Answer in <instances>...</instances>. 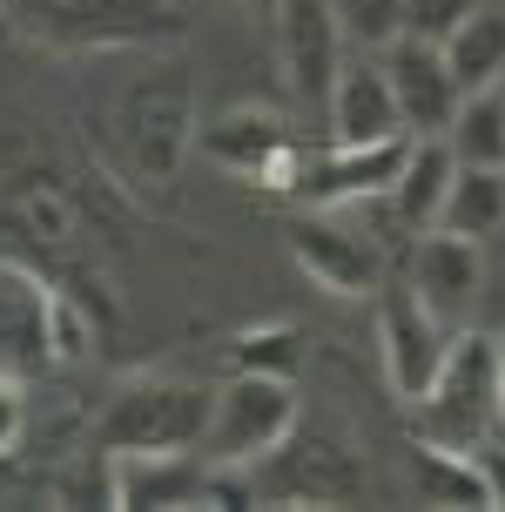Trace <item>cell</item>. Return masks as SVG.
Returning <instances> with one entry per match:
<instances>
[{
	"label": "cell",
	"instance_id": "1",
	"mask_svg": "<svg viewBox=\"0 0 505 512\" xmlns=\"http://www.w3.org/2000/svg\"><path fill=\"white\" fill-rule=\"evenodd\" d=\"M88 142H95L108 182H122L142 203H169L182 162L196 149V81L189 61L162 48H135L122 75H108L81 102Z\"/></svg>",
	"mask_w": 505,
	"mask_h": 512
},
{
	"label": "cell",
	"instance_id": "2",
	"mask_svg": "<svg viewBox=\"0 0 505 512\" xmlns=\"http://www.w3.org/2000/svg\"><path fill=\"white\" fill-rule=\"evenodd\" d=\"M492 432H505L499 411V337L458 331L431 384L411 398V438L438 452H479Z\"/></svg>",
	"mask_w": 505,
	"mask_h": 512
},
{
	"label": "cell",
	"instance_id": "3",
	"mask_svg": "<svg viewBox=\"0 0 505 512\" xmlns=\"http://www.w3.org/2000/svg\"><path fill=\"white\" fill-rule=\"evenodd\" d=\"M21 41L48 54H122L182 34L176 0H7Z\"/></svg>",
	"mask_w": 505,
	"mask_h": 512
},
{
	"label": "cell",
	"instance_id": "4",
	"mask_svg": "<svg viewBox=\"0 0 505 512\" xmlns=\"http://www.w3.org/2000/svg\"><path fill=\"white\" fill-rule=\"evenodd\" d=\"M216 391L189 378H128L95 418L101 452H196Z\"/></svg>",
	"mask_w": 505,
	"mask_h": 512
},
{
	"label": "cell",
	"instance_id": "5",
	"mask_svg": "<svg viewBox=\"0 0 505 512\" xmlns=\"http://www.w3.org/2000/svg\"><path fill=\"white\" fill-rule=\"evenodd\" d=\"M297 384L290 378H263V371H229V384L209 405V432H202V459L216 465H256L270 459L283 438L297 432Z\"/></svg>",
	"mask_w": 505,
	"mask_h": 512
},
{
	"label": "cell",
	"instance_id": "6",
	"mask_svg": "<svg viewBox=\"0 0 505 512\" xmlns=\"http://www.w3.org/2000/svg\"><path fill=\"white\" fill-rule=\"evenodd\" d=\"M196 149L216 162V169H229V176L256 182V189H270V196H297L303 182V135L290 128V115L283 108H223L216 122L196 128Z\"/></svg>",
	"mask_w": 505,
	"mask_h": 512
},
{
	"label": "cell",
	"instance_id": "7",
	"mask_svg": "<svg viewBox=\"0 0 505 512\" xmlns=\"http://www.w3.org/2000/svg\"><path fill=\"white\" fill-rule=\"evenodd\" d=\"M250 479L263 506H351L371 486V472H364V459L351 445L330 432H303V418L270 459L250 465Z\"/></svg>",
	"mask_w": 505,
	"mask_h": 512
},
{
	"label": "cell",
	"instance_id": "8",
	"mask_svg": "<svg viewBox=\"0 0 505 512\" xmlns=\"http://www.w3.org/2000/svg\"><path fill=\"white\" fill-rule=\"evenodd\" d=\"M404 162H411V135H391V142H330L324 155H310V162H303L297 203L303 209L384 203Z\"/></svg>",
	"mask_w": 505,
	"mask_h": 512
},
{
	"label": "cell",
	"instance_id": "9",
	"mask_svg": "<svg viewBox=\"0 0 505 512\" xmlns=\"http://www.w3.org/2000/svg\"><path fill=\"white\" fill-rule=\"evenodd\" d=\"M384 81H391V95H398V115H404V135H445L458 115V102H465V88L452 81V68H445V48L438 41H425V34H391L384 41Z\"/></svg>",
	"mask_w": 505,
	"mask_h": 512
},
{
	"label": "cell",
	"instance_id": "10",
	"mask_svg": "<svg viewBox=\"0 0 505 512\" xmlns=\"http://www.w3.org/2000/svg\"><path fill=\"white\" fill-rule=\"evenodd\" d=\"M277 54H283V81H290L297 108L324 115L330 88H337V68H344V27L330 14V0H283Z\"/></svg>",
	"mask_w": 505,
	"mask_h": 512
},
{
	"label": "cell",
	"instance_id": "11",
	"mask_svg": "<svg viewBox=\"0 0 505 512\" xmlns=\"http://www.w3.org/2000/svg\"><path fill=\"white\" fill-rule=\"evenodd\" d=\"M0 223L21 236V243H34L48 263H81V243H88V203H81L61 176H48V169L7 182Z\"/></svg>",
	"mask_w": 505,
	"mask_h": 512
},
{
	"label": "cell",
	"instance_id": "12",
	"mask_svg": "<svg viewBox=\"0 0 505 512\" xmlns=\"http://www.w3.org/2000/svg\"><path fill=\"white\" fill-rule=\"evenodd\" d=\"M283 236H290L297 270L317 283V290H330V297H378V283H384L378 243H364L357 230L330 223V209H310V216H297Z\"/></svg>",
	"mask_w": 505,
	"mask_h": 512
},
{
	"label": "cell",
	"instance_id": "13",
	"mask_svg": "<svg viewBox=\"0 0 505 512\" xmlns=\"http://www.w3.org/2000/svg\"><path fill=\"white\" fill-rule=\"evenodd\" d=\"M485 290V263H479V236H452V230H425L411 243V297L452 331L479 310Z\"/></svg>",
	"mask_w": 505,
	"mask_h": 512
},
{
	"label": "cell",
	"instance_id": "14",
	"mask_svg": "<svg viewBox=\"0 0 505 512\" xmlns=\"http://www.w3.org/2000/svg\"><path fill=\"white\" fill-rule=\"evenodd\" d=\"M445 344H452V331L431 317L418 297H411V283L404 290H384L378 297V351H384V378H391V391H398L404 405L418 398L431 384V371H438V358H445Z\"/></svg>",
	"mask_w": 505,
	"mask_h": 512
},
{
	"label": "cell",
	"instance_id": "15",
	"mask_svg": "<svg viewBox=\"0 0 505 512\" xmlns=\"http://www.w3.org/2000/svg\"><path fill=\"white\" fill-rule=\"evenodd\" d=\"M209 459L189 452H108V506H155V512H202Z\"/></svg>",
	"mask_w": 505,
	"mask_h": 512
},
{
	"label": "cell",
	"instance_id": "16",
	"mask_svg": "<svg viewBox=\"0 0 505 512\" xmlns=\"http://www.w3.org/2000/svg\"><path fill=\"white\" fill-rule=\"evenodd\" d=\"M48 270H27L14 256H0V371L7 378H34L48 371Z\"/></svg>",
	"mask_w": 505,
	"mask_h": 512
},
{
	"label": "cell",
	"instance_id": "17",
	"mask_svg": "<svg viewBox=\"0 0 505 512\" xmlns=\"http://www.w3.org/2000/svg\"><path fill=\"white\" fill-rule=\"evenodd\" d=\"M324 128H330V142H391V135H404L398 95H391V81H384L378 61H344V68H337Z\"/></svg>",
	"mask_w": 505,
	"mask_h": 512
},
{
	"label": "cell",
	"instance_id": "18",
	"mask_svg": "<svg viewBox=\"0 0 505 512\" xmlns=\"http://www.w3.org/2000/svg\"><path fill=\"white\" fill-rule=\"evenodd\" d=\"M452 176H458L452 142H445V135H411V162L398 169L391 196H384L404 236L438 230V209H445V189H452Z\"/></svg>",
	"mask_w": 505,
	"mask_h": 512
},
{
	"label": "cell",
	"instance_id": "19",
	"mask_svg": "<svg viewBox=\"0 0 505 512\" xmlns=\"http://www.w3.org/2000/svg\"><path fill=\"white\" fill-rule=\"evenodd\" d=\"M445 48V68H452V81L472 95V88H485V81L505 75V14H492V7H472L465 21L438 41Z\"/></svg>",
	"mask_w": 505,
	"mask_h": 512
},
{
	"label": "cell",
	"instance_id": "20",
	"mask_svg": "<svg viewBox=\"0 0 505 512\" xmlns=\"http://www.w3.org/2000/svg\"><path fill=\"white\" fill-rule=\"evenodd\" d=\"M445 142H452V155L472 162V169H505V88L499 81H485V88H472V95L458 102Z\"/></svg>",
	"mask_w": 505,
	"mask_h": 512
},
{
	"label": "cell",
	"instance_id": "21",
	"mask_svg": "<svg viewBox=\"0 0 505 512\" xmlns=\"http://www.w3.org/2000/svg\"><path fill=\"white\" fill-rule=\"evenodd\" d=\"M499 223H505V169H472V162H458L452 189H445V209H438V230L492 236Z\"/></svg>",
	"mask_w": 505,
	"mask_h": 512
},
{
	"label": "cell",
	"instance_id": "22",
	"mask_svg": "<svg viewBox=\"0 0 505 512\" xmlns=\"http://www.w3.org/2000/svg\"><path fill=\"white\" fill-rule=\"evenodd\" d=\"M418 479H425L431 506H492V486L472 452H438V445H418Z\"/></svg>",
	"mask_w": 505,
	"mask_h": 512
},
{
	"label": "cell",
	"instance_id": "23",
	"mask_svg": "<svg viewBox=\"0 0 505 512\" xmlns=\"http://www.w3.org/2000/svg\"><path fill=\"white\" fill-rule=\"evenodd\" d=\"M303 331L297 324H256L229 337V371H263V378H297Z\"/></svg>",
	"mask_w": 505,
	"mask_h": 512
},
{
	"label": "cell",
	"instance_id": "24",
	"mask_svg": "<svg viewBox=\"0 0 505 512\" xmlns=\"http://www.w3.org/2000/svg\"><path fill=\"white\" fill-rule=\"evenodd\" d=\"M88 344H95V310L81 304L68 283H54L48 290V358L54 364H81Z\"/></svg>",
	"mask_w": 505,
	"mask_h": 512
},
{
	"label": "cell",
	"instance_id": "25",
	"mask_svg": "<svg viewBox=\"0 0 505 512\" xmlns=\"http://www.w3.org/2000/svg\"><path fill=\"white\" fill-rule=\"evenodd\" d=\"M330 14L357 48H384L391 34H404V0H330Z\"/></svg>",
	"mask_w": 505,
	"mask_h": 512
},
{
	"label": "cell",
	"instance_id": "26",
	"mask_svg": "<svg viewBox=\"0 0 505 512\" xmlns=\"http://www.w3.org/2000/svg\"><path fill=\"white\" fill-rule=\"evenodd\" d=\"M472 7H479V0H404V27L425 34V41H445Z\"/></svg>",
	"mask_w": 505,
	"mask_h": 512
},
{
	"label": "cell",
	"instance_id": "27",
	"mask_svg": "<svg viewBox=\"0 0 505 512\" xmlns=\"http://www.w3.org/2000/svg\"><path fill=\"white\" fill-rule=\"evenodd\" d=\"M21 432H27V398H21V378H7L0 371V459L21 445Z\"/></svg>",
	"mask_w": 505,
	"mask_h": 512
},
{
	"label": "cell",
	"instance_id": "28",
	"mask_svg": "<svg viewBox=\"0 0 505 512\" xmlns=\"http://www.w3.org/2000/svg\"><path fill=\"white\" fill-rule=\"evenodd\" d=\"M472 459H479V472H485V486H492V506L505 512V432H492L479 445V452H472Z\"/></svg>",
	"mask_w": 505,
	"mask_h": 512
},
{
	"label": "cell",
	"instance_id": "29",
	"mask_svg": "<svg viewBox=\"0 0 505 512\" xmlns=\"http://www.w3.org/2000/svg\"><path fill=\"white\" fill-rule=\"evenodd\" d=\"M243 14H250V21H263V27H277L283 0H243Z\"/></svg>",
	"mask_w": 505,
	"mask_h": 512
},
{
	"label": "cell",
	"instance_id": "30",
	"mask_svg": "<svg viewBox=\"0 0 505 512\" xmlns=\"http://www.w3.org/2000/svg\"><path fill=\"white\" fill-rule=\"evenodd\" d=\"M499 411H505V337H499Z\"/></svg>",
	"mask_w": 505,
	"mask_h": 512
}]
</instances>
